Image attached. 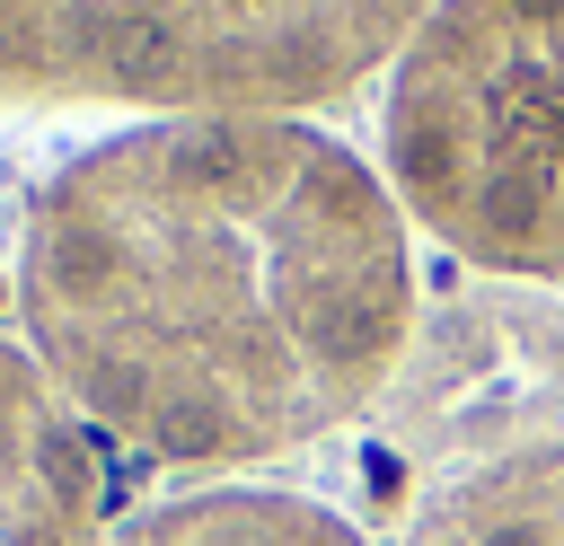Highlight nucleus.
Masks as SVG:
<instances>
[{
	"label": "nucleus",
	"instance_id": "nucleus-1",
	"mask_svg": "<svg viewBox=\"0 0 564 546\" xmlns=\"http://www.w3.org/2000/svg\"><path fill=\"white\" fill-rule=\"evenodd\" d=\"M9 299L62 405L176 476L370 423L423 317L388 176L300 114H159L70 150L26 194Z\"/></svg>",
	"mask_w": 564,
	"mask_h": 546
},
{
	"label": "nucleus",
	"instance_id": "nucleus-2",
	"mask_svg": "<svg viewBox=\"0 0 564 546\" xmlns=\"http://www.w3.org/2000/svg\"><path fill=\"white\" fill-rule=\"evenodd\" d=\"M379 159L441 255L564 282V0H432L388 62Z\"/></svg>",
	"mask_w": 564,
	"mask_h": 546
},
{
	"label": "nucleus",
	"instance_id": "nucleus-3",
	"mask_svg": "<svg viewBox=\"0 0 564 546\" xmlns=\"http://www.w3.org/2000/svg\"><path fill=\"white\" fill-rule=\"evenodd\" d=\"M432 0H0V97L159 114L335 106L405 53Z\"/></svg>",
	"mask_w": 564,
	"mask_h": 546
},
{
	"label": "nucleus",
	"instance_id": "nucleus-4",
	"mask_svg": "<svg viewBox=\"0 0 564 546\" xmlns=\"http://www.w3.org/2000/svg\"><path fill=\"white\" fill-rule=\"evenodd\" d=\"M564 440V299L529 282H476L414 317V343L370 405L379 467L414 476V502L502 458Z\"/></svg>",
	"mask_w": 564,
	"mask_h": 546
},
{
	"label": "nucleus",
	"instance_id": "nucleus-5",
	"mask_svg": "<svg viewBox=\"0 0 564 546\" xmlns=\"http://www.w3.org/2000/svg\"><path fill=\"white\" fill-rule=\"evenodd\" d=\"M106 440L62 405L18 335H0V546H106L115 537Z\"/></svg>",
	"mask_w": 564,
	"mask_h": 546
},
{
	"label": "nucleus",
	"instance_id": "nucleus-6",
	"mask_svg": "<svg viewBox=\"0 0 564 546\" xmlns=\"http://www.w3.org/2000/svg\"><path fill=\"white\" fill-rule=\"evenodd\" d=\"M106 546H379V528L361 511H344L335 493L220 476V484L132 502Z\"/></svg>",
	"mask_w": 564,
	"mask_h": 546
},
{
	"label": "nucleus",
	"instance_id": "nucleus-7",
	"mask_svg": "<svg viewBox=\"0 0 564 546\" xmlns=\"http://www.w3.org/2000/svg\"><path fill=\"white\" fill-rule=\"evenodd\" d=\"M397 546H564V440L423 493Z\"/></svg>",
	"mask_w": 564,
	"mask_h": 546
}]
</instances>
